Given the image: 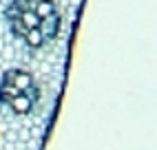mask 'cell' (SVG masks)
I'll return each instance as SVG.
<instances>
[{
	"instance_id": "1",
	"label": "cell",
	"mask_w": 157,
	"mask_h": 150,
	"mask_svg": "<svg viewBox=\"0 0 157 150\" xmlns=\"http://www.w3.org/2000/svg\"><path fill=\"white\" fill-rule=\"evenodd\" d=\"M0 102L16 115H29L38 102V88L31 73L22 69H9L0 75Z\"/></svg>"
},
{
	"instance_id": "3",
	"label": "cell",
	"mask_w": 157,
	"mask_h": 150,
	"mask_svg": "<svg viewBox=\"0 0 157 150\" xmlns=\"http://www.w3.org/2000/svg\"><path fill=\"white\" fill-rule=\"evenodd\" d=\"M5 53V42H2V38H0V55Z\"/></svg>"
},
{
	"instance_id": "4",
	"label": "cell",
	"mask_w": 157,
	"mask_h": 150,
	"mask_svg": "<svg viewBox=\"0 0 157 150\" xmlns=\"http://www.w3.org/2000/svg\"><path fill=\"white\" fill-rule=\"evenodd\" d=\"M2 27H5V24H2V22H0V33H2Z\"/></svg>"
},
{
	"instance_id": "2",
	"label": "cell",
	"mask_w": 157,
	"mask_h": 150,
	"mask_svg": "<svg viewBox=\"0 0 157 150\" xmlns=\"http://www.w3.org/2000/svg\"><path fill=\"white\" fill-rule=\"evenodd\" d=\"M5 20L9 22V31L18 40H25L27 47H44V40L40 36V18L33 9V0H11L5 9Z\"/></svg>"
}]
</instances>
